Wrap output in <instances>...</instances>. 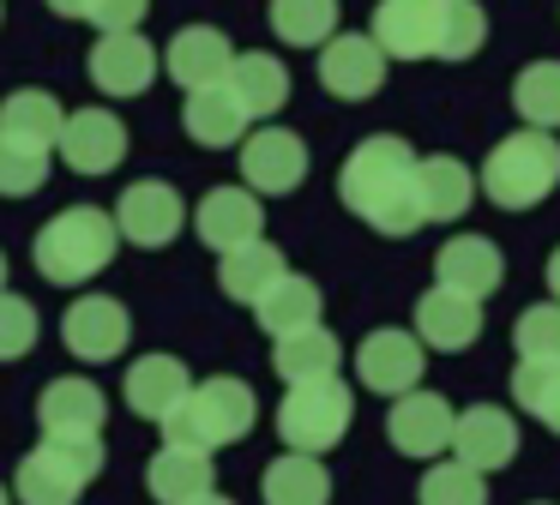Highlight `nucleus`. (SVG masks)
I'll return each mask as SVG.
<instances>
[{
	"instance_id": "c756f323",
	"label": "nucleus",
	"mask_w": 560,
	"mask_h": 505,
	"mask_svg": "<svg viewBox=\"0 0 560 505\" xmlns=\"http://www.w3.org/2000/svg\"><path fill=\"white\" fill-rule=\"evenodd\" d=\"M254 313H259V331L290 337V331H302V325H319V289L307 283V277L283 271L278 283L254 301Z\"/></svg>"
},
{
	"instance_id": "7ed1b4c3",
	"label": "nucleus",
	"mask_w": 560,
	"mask_h": 505,
	"mask_svg": "<svg viewBox=\"0 0 560 505\" xmlns=\"http://www.w3.org/2000/svg\"><path fill=\"white\" fill-rule=\"evenodd\" d=\"M115 240L121 235H115L109 211H97V204H67V211H55L37 228V271L61 289L91 283L115 259Z\"/></svg>"
},
{
	"instance_id": "a19ab883",
	"label": "nucleus",
	"mask_w": 560,
	"mask_h": 505,
	"mask_svg": "<svg viewBox=\"0 0 560 505\" xmlns=\"http://www.w3.org/2000/svg\"><path fill=\"white\" fill-rule=\"evenodd\" d=\"M542 277H548V295H555V301H560V247H555V252H548V271H542Z\"/></svg>"
},
{
	"instance_id": "37998d69",
	"label": "nucleus",
	"mask_w": 560,
	"mask_h": 505,
	"mask_svg": "<svg viewBox=\"0 0 560 505\" xmlns=\"http://www.w3.org/2000/svg\"><path fill=\"white\" fill-rule=\"evenodd\" d=\"M187 505H235V500H223V493L211 488V493H199V500H187Z\"/></svg>"
},
{
	"instance_id": "20e7f679",
	"label": "nucleus",
	"mask_w": 560,
	"mask_h": 505,
	"mask_svg": "<svg viewBox=\"0 0 560 505\" xmlns=\"http://www.w3.org/2000/svg\"><path fill=\"white\" fill-rule=\"evenodd\" d=\"M254 415H259V403L242 379H206V385H187V397L158 427H163V439L199 445V451H223V445L254 433Z\"/></svg>"
},
{
	"instance_id": "a18cd8bd",
	"label": "nucleus",
	"mask_w": 560,
	"mask_h": 505,
	"mask_svg": "<svg viewBox=\"0 0 560 505\" xmlns=\"http://www.w3.org/2000/svg\"><path fill=\"white\" fill-rule=\"evenodd\" d=\"M0 505H13V493H7V488H0Z\"/></svg>"
},
{
	"instance_id": "f704fd0d",
	"label": "nucleus",
	"mask_w": 560,
	"mask_h": 505,
	"mask_svg": "<svg viewBox=\"0 0 560 505\" xmlns=\"http://www.w3.org/2000/svg\"><path fill=\"white\" fill-rule=\"evenodd\" d=\"M416 505H488V475L470 469V463H458V457H446V463L428 457V475H422V488H416Z\"/></svg>"
},
{
	"instance_id": "0eeeda50",
	"label": "nucleus",
	"mask_w": 560,
	"mask_h": 505,
	"mask_svg": "<svg viewBox=\"0 0 560 505\" xmlns=\"http://www.w3.org/2000/svg\"><path fill=\"white\" fill-rule=\"evenodd\" d=\"M452 415H458V409H452L440 391H422V385L398 391V397H392V415H386V439H392V451L416 457V463L440 457V451L452 445Z\"/></svg>"
},
{
	"instance_id": "2eb2a0df",
	"label": "nucleus",
	"mask_w": 560,
	"mask_h": 505,
	"mask_svg": "<svg viewBox=\"0 0 560 505\" xmlns=\"http://www.w3.org/2000/svg\"><path fill=\"white\" fill-rule=\"evenodd\" d=\"M368 36L386 60H428L440 43V0H380Z\"/></svg>"
},
{
	"instance_id": "9b49d317",
	"label": "nucleus",
	"mask_w": 560,
	"mask_h": 505,
	"mask_svg": "<svg viewBox=\"0 0 560 505\" xmlns=\"http://www.w3.org/2000/svg\"><path fill=\"white\" fill-rule=\"evenodd\" d=\"M319 84L343 103H368L386 84V55L374 36H326L319 43Z\"/></svg>"
},
{
	"instance_id": "5701e85b",
	"label": "nucleus",
	"mask_w": 560,
	"mask_h": 505,
	"mask_svg": "<svg viewBox=\"0 0 560 505\" xmlns=\"http://www.w3.org/2000/svg\"><path fill=\"white\" fill-rule=\"evenodd\" d=\"M211 481H218L211 451L182 445V439H163V451L145 463V488L158 505H187V500H199V493H211Z\"/></svg>"
},
{
	"instance_id": "423d86ee",
	"label": "nucleus",
	"mask_w": 560,
	"mask_h": 505,
	"mask_svg": "<svg viewBox=\"0 0 560 505\" xmlns=\"http://www.w3.org/2000/svg\"><path fill=\"white\" fill-rule=\"evenodd\" d=\"M103 469V433L97 439H43L37 451L19 457L13 493L19 505H79V493Z\"/></svg>"
},
{
	"instance_id": "393cba45",
	"label": "nucleus",
	"mask_w": 560,
	"mask_h": 505,
	"mask_svg": "<svg viewBox=\"0 0 560 505\" xmlns=\"http://www.w3.org/2000/svg\"><path fill=\"white\" fill-rule=\"evenodd\" d=\"M187 367L175 355H139L133 367H127V385H121V397H127V409L133 415H145V421H163L175 403L187 397Z\"/></svg>"
},
{
	"instance_id": "58836bf2",
	"label": "nucleus",
	"mask_w": 560,
	"mask_h": 505,
	"mask_svg": "<svg viewBox=\"0 0 560 505\" xmlns=\"http://www.w3.org/2000/svg\"><path fill=\"white\" fill-rule=\"evenodd\" d=\"M37 349V307L0 289V361H19Z\"/></svg>"
},
{
	"instance_id": "dca6fc26",
	"label": "nucleus",
	"mask_w": 560,
	"mask_h": 505,
	"mask_svg": "<svg viewBox=\"0 0 560 505\" xmlns=\"http://www.w3.org/2000/svg\"><path fill=\"white\" fill-rule=\"evenodd\" d=\"M55 151H61L67 168H79V175H109V168L127 156V127L109 115V108H79V115L61 120Z\"/></svg>"
},
{
	"instance_id": "9d476101",
	"label": "nucleus",
	"mask_w": 560,
	"mask_h": 505,
	"mask_svg": "<svg viewBox=\"0 0 560 505\" xmlns=\"http://www.w3.org/2000/svg\"><path fill=\"white\" fill-rule=\"evenodd\" d=\"M446 451L458 457V463L494 475V469H506L512 457H518V421H512L500 403H470L464 415H452V445Z\"/></svg>"
},
{
	"instance_id": "49530a36",
	"label": "nucleus",
	"mask_w": 560,
	"mask_h": 505,
	"mask_svg": "<svg viewBox=\"0 0 560 505\" xmlns=\"http://www.w3.org/2000/svg\"><path fill=\"white\" fill-rule=\"evenodd\" d=\"M536 505H548V500H536Z\"/></svg>"
},
{
	"instance_id": "6e6552de",
	"label": "nucleus",
	"mask_w": 560,
	"mask_h": 505,
	"mask_svg": "<svg viewBox=\"0 0 560 505\" xmlns=\"http://www.w3.org/2000/svg\"><path fill=\"white\" fill-rule=\"evenodd\" d=\"M182 223H187V204L170 180H133L121 192V204H115V235L133 240V247H151V252L170 247L182 235Z\"/></svg>"
},
{
	"instance_id": "72a5a7b5",
	"label": "nucleus",
	"mask_w": 560,
	"mask_h": 505,
	"mask_svg": "<svg viewBox=\"0 0 560 505\" xmlns=\"http://www.w3.org/2000/svg\"><path fill=\"white\" fill-rule=\"evenodd\" d=\"M271 31L290 48H319L338 36V0H271Z\"/></svg>"
},
{
	"instance_id": "79ce46f5",
	"label": "nucleus",
	"mask_w": 560,
	"mask_h": 505,
	"mask_svg": "<svg viewBox=\"0 0 560 505\" xmlns=\"http://www.w3.org/2000/svg\"><path fill=\"white\" fill-rule=\"evenodd\" d=\"M49 7L61 12V19H85V7H91V0H49Z\"/></svg>"
},
{
	"instance_id": "412c9836",
	"label": "nucleus",
	"mask_w": 560,
	"mask_h": 505,
	"mask_svg": "<svg viewBox=\"0 0 560 505\" xmlns=\"http://www.w3.org/2000/svg\"><path fill=\"white\" fill-rule=\"evenodd\" d=\"M235 48L230 36L218 31V24H187V31L170 36V48H163V72H170L182 91H206V84H218L223 72H230Z\"/></svg>"
},
{
	"instance_id": "a878e982",
	"label": "nucleus",
	"mask_w": 560,
	"mask_h": 505,
	"mask_svg": "<svg viewBox=\"0 0 560 505\" xmlns=\"http://www.w3.org/2000/svg\"><path fill=\"white\" fill-rule=\"evenodd\" d=\"M259 500L266 505H331V469L307 451H283L266 463Z\"/></svg>"
},
{
	"instance_id": "473e14b6",
	"label": "nucleus",
	"mask_w": 560,
	"mask_h": 505,
	"mask_svg": "<svg viewBox=\"0 0 560 505\" xmlns=\"http://www.w3.org/2000/svg\"><path fill=\"white\" fill-rule=\"evenodd\" d=\"M512 403L560 439V361H518L512 367Z\"/></svg>"
},
{
	"instance_id": "cd10ccee",
	"label": "nucleus",
	"mask_w": 560,
	"mask_h": 505,
	"mask_svg": "<svg viewBox=\"0 0 560 505\" xmlns=\"http://www.w3.org/2000/svg\"><path fill=\"white\" fill-rule=\"evenodd\" d=\"M187 132H194V144H211V151H223V144H242L247 132V115L242 103L230 96V84H206V91H187Z\"/></svg>"
},
{
	"instance_id": "4be33fe9",
	"label": "nucleus",
	"mask_w": 560,
	"mask_h": 505,
	"mask_svg": "<svg viewBox=\"0 0 560 505\" xmlns=\"http://www.w3.org/2000/svg\"><path fill=\"white\" fill-rule=\"evenodd\" d=\"M476 199V175L458 156H416V211L422 223H458Z\"/></svg>"
},
{
	"instance_id": "a211bd4d",
	"label": "nucleus",
	"mask_w": 560,
	"mask_h": 505,
	"mask_svg": "<svg viewBox=\"0 0 560 505\" xmlns=\"http://www.w3.org/2000/svg\"><path fill=\"white\" fill-rule=\"evenodd\" d=\"M103 421H109V397L91 379H55L37 403L43 439H97Z\"/></svg>"
},
{
	"instance_id": "f257e3e1",
	"label": "nucleus",
	"mask_w": 560,
	"mask_h": 505,
	"mask_svg": "<svg viewBox=\"0 0 560 505\" xmlns=\"http://www.w3.org/2000/svg\"><path fill=\"white\" fill-rule=\"evenodd\" d=\"M338 199L380 235H416L422 211H416V151L398 132H374L362 139L338 168Z\"/></svg>"
},
{
	"instance_id": "c9c22d12",
	"label": "nucleus",
	"mask_w": 560,
	"mask_h": 505,
	"mask_svg": "<svg viewBox=\"0 0 560 505\" xmlns=\"http://www.w3.org/2000/svg\"><path fill=\"white\" fill-rule=\"evenodd\" d=\"M488 43V12L476 0H440V43L434 60H470Z\"/></svg>"
},
{
	"instance_id": "c03bdc74",
	"label": "nucleus",
	"mask_w": 560,
	"mask_h": 505,
	"mask_svg": "<svg viewBox=\"0 0 560 505\" xmlns=\"http://www.w3.org/2000/svg\"><path fill=\"white\" fill-rule=\"evenodd\" d=\"M0 289H7V252H0Z\"/></svg>"
},
{
	"instance_id": "f8f14e48",
	"label": "nucleus",
	"mask_w": 560,
	"mask_h": 505,
	"mask_svg": "<svg viewBox=\"0 0 560 505\" xmlns=\"http://www.w3.org/2000/svg\"><path fill=\"white\" fill-rule=\"evenodd\" d=\"M355 379L380 397H398V391H410V385H422V337L392 331V325L374 337H362V349H355Z\"/></svg>"
},
{
	"instance_id": "6ab92c4d",
	"label": "nucleus",
	"mask_w": 560,
	"mask_h": 505,
	"mask_svg": "<svg viewBox=\"0 0 560 505\" xmlns=\"http://www.w3.org/2000/svg\"><path fill=\"white\" fill-rule=\"evenodd\" d=\"M416 337H422V349L458 355V349H470L476 337H482V301L434 283L422 301H416Z\"/></svg>"
},
{
	"instance_id": "e433bc0d",
	"label": "nucleus",
	"mask_w": 560,
	"mask_h": 505,
	"mask_svg": "<svg viewBox=\"0 0 560 505\" xmlns=\"http://www.w3.org/2000/svg\"><path fill=\"white\" fill-rule=\"evenodd\" d=\"M49 180V151L19 139H0V199H31Z\"/></svg>"
},
{
	"instance_id": "ea45409f",
	"label": "nucleus",
	"mask_w": 560,
	"mask_h": 505,
	"mask_svg": "<svg viewBox=\"0 0 560 505\" xmlns=\"http://www.w3.org/2000/svg\"><path fill=\"white\" fill-rule=\"evenodd\" d=\"M145 12H151V0H91L85 19L97 24V31H139Z\"/></svg>"
},
{
	"instance_id": "f3484780",
	"label": "nucleus",
	"mask_w": 560,
	"mask_h": 505,
	"mask_svg": "<svg viewBox=\"0 0 560 505\" xmlns=\"http://www.w3.org/2000/svg\"><path fill=\"white\" fill-rule=\"evenodd\" d=\"M434 283L440 289H458L470 301H488L500 283H506V259L488 235H452L446 247L434 252Z\"/></svg>"
},
{
	"instance_id": "2f4dec72",
	"label": "nucleus",
	"mask_w": 560,
	"mask_h": 505,
	"mask_svg": "<svg viewBox=\"0 0 560 505\" xmlns=\"http://www.w3.org/2000/svg\"><path fill=\"white\" fill-rule=\"evenodd\" d=\"M512 108H518L524 127H560V60H530V67L512 79Z\"/></svg>"
},
{
	"instance_id": "c85d7f7f",
	"label": "nucleus",
	"mask_w": 560,
	"mask_h": 505,
	"mask_svg": "<svg viewBox=\"0 0 560 505\" xmlns=\"http://www.w3.org/2000/svg\"><path fill=\"white\" fill-rule=\"evenodd\" d=\"M283 271H290V265H283V252L271 247L266 235H259V240H247V247H230V252H223L218 283H223V295H230V301H247V307H254V301L266 295V289L278 283Z\"/></svg>"
},
{
	"instance_id": "ddd939ff",
	"label": "nucleus",
	"mask_w": 560,
	"mask_h": 505,
	"mask_svg": "<svg viewBox=\"0 0 560 505\" xmlns=\"http://www.w3.org/2000/svg\"><path fill=\"white\" fill-rule=\"evenodd\" d=\"M61 337L79 361H115L127 349V337H133V319H127V307L115 295H79L61 319Z\"/></svg>"
},
{
	"instance_id": "bb28decb",
	"label": "nucleus",
	"mask_w": 560,
	"mask_h": 505,
	"mask_svg": "<svg viewBox=\"0 0 560 505\" xmlns=\"http://www.w3.org/2000/svg\"><path fill=\"white\" fill-rule=\"evenodd\" d=\"M271 373H278L283 385H295V379H326V373H338V361H343V343L326 331V325H302V331H290V337H271Z\"/></svg>"
},
{
	"instance_id": "4468645a",
	"label": "nucleus",
	"mask_w": 560,
	"mask_h": 505,
	"mask_svg": "<svg viewBox=\"0 0 560 505\" xmlns=\"http://www.w3.org/2000/svg\"><path fill=\"white\" fill-rule=\"evenodd\" d=\"M158 79V48L139 31H103L91 48V84L103 96H139Z\"/></svg>"
},
{
	"instance_id": "f03ea898",
	"label": "nucleus",
	"mask_w": 560,
	"mask_h": 505,
	"mask_svg": "<svg viewBox=\"0 0 560 505\" xmlns=\"http://www.w3.org/2000/svg\"><path fill=\"white\" fill-rule=\"evenodd\" d=\"M476 180H482V192L500 211H530V204H542L548 192L560 187V139L542 127L506 132V139L488 151V163Z\"/></svg>"
},
{
	"instance_id": "aec40b11",
	"label": "nucleus",
	"mask_w": 560,
	"mask_h": 505,
	"mask_svg": "<svg viewBox=\"0 0 560 505\" xmlns=\"http://www.w3.org/2000/svg\"><path fill=\"white\" fill-rule=\"evenodd\" d=\"M194 228H199V240H206L211 252H230V247L259 240V228H266L259 192L254 187H218V192H206V199H199V211H194Z\"/></svg>"
},
{
	"instance_id": "7c9ffc66",
	"label": "nucleus",
	"mask_w": 560,
	"mask_h": 505,
	"mask_svg": "<svg viewBox=\"0 0 560 505\" xmlns=\"http://www.w3.org/2000/svg\"><path fill=\"white\" fill-rule=\"evenodd\" d=\"M61 103H55L49 91H13L7 103H0V139H19V144H37V151H49L55 139H61Z\"/></svg>"
},
{
	"instance_id": "4c0bfd02",
	"label": "nucleus",
	"mask_w": 560,
	"mask_h": 505,
	"mask_svg": "<svg viewBox=\"0 0 560 505\" xmlns=\"http://www.w3.org/2000/svg\"><path fill=\"white\" fill-rule=\"evenodd\" d=\"M512 349H518V361H560V301L524 307L512 319Z\"/></svg>"
},
{
	"instance_id": "1a4fd4ad",
	"label": "nucleus",
	"mask_w": 560,
	"mask_h": 505,
	"mask_svg": "<svg viewBox=\"0 0 560 505\" xmlns=\"http://www.w3.org/2000/svg\"><path fill=\"white\" fill-rule=\"evenodd\" d=\"M242 180L254 192H295L307 180V144L290 127L242 132Z\"/></svg>"
},
{
	"instance_id": "b1692460",
	"label": "nucleus",
	"mask_w": 560,
	"mask_h": 505,
	"mask_svg": "<svg viewBox=\"0 0 560 505\" xmlns=\"http://www.w3.org/2000/svg\"><path fill=\"white\" fill-rule=\"evenodd\" d=\"M223 84H230V96L242 103L247 120H271L283 103H290V72H283L278 55H235L230 72H223Z\"/></svg>"
},
{
	"instance_id": "39448f33",
	"label": "nucleus",
	"mask_w": 560,
	"mask_h": 505,
	"mask_svg": "<svg viewBox=\"0 0 560 505\" xmlns=\"http://www.w3.org/2000/svg\"><path fill=\"white\" fill-rule=\"evenodd\" d=\"M350 421H355V397L338 373H326V379H295L278 403L283 445H290V451H307V457H326L331 445H343Z\"/></svg>"
}]
</instances>
